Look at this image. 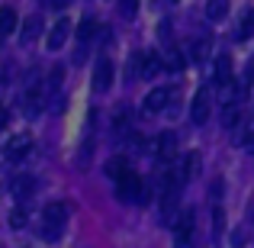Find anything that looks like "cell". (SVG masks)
Returning a JSON list of instances; mask_svg holds the SVG:
<instances>
[{"label":"cell","instance_id":"obj_15","mask_svg":"<svg viewBox=\"0 0 254 248\" xmlns=\"http://www.w3.org/2000/svg\"><path fill=\"white\" fill-rule=\"evenodd\" d=\"M16 29V10L13 6H0V36H10Z\"/></svg>","mask_w":254,"mask_h":248},{"label":"cell","instance_id":"obj_26","mask_svg":"<svg viewBox=\"0 0 254 248\" xmlns=\"http://www.w3.org/2000/svg\"><path fill=\"white\" fill-rule=\"evenodd\" d=\"M135 10H138V0H119V16H135Z\"/></svg>","mask_w":254,"mask_h":248},{"label":"cell","instance_id":"obj_19","mask_svg":"<svg viewBox=\"0 0 254 248\" xmlns=\"http://www.w3.org/2000/svg\"><path fill=\"white\" fill-rule=\"evenodd\" d=\"M113 126H116V132H126L132 126V110H129V106H116V113H113Z\"/></svg>","mask_w":254,"mask_h":248},{"label":"cell","instance_id":"obj_22","mask_svg":"<svg viewBox=\"0 0 254 248\" xmlns=\"http://www.w3.org/2000/svg\"><path fill=\"white\" fill-rule=\"evenodd\" d=\"M180 171H184V180H190V177H196V174H199V155H196V152L187 155V162H184Z\"/></svg>","mask_w":254,"mask_h":248},{"label":"cell","instance_id":"obj_27","mask_svg":"<svg viewBox=\"0 0 254 248\" xmlns=\"http://www.w3.org/2000/svg\"><path fill=\"white\" fill-rule=\"evenodd\" d=\"M45 6H52V10H64L68 6V0H42Z\"/></svg>","mask_w":254,"mask_h":248},{"label":"cell","instance_id":"obj_18","mask_svg":"<svg viewBox=\"0 0 254 248\" xmlns=\"http://www.w3.org/2000/svg\"><path fill=\"white\" fill-rule=\"evenodd\" d=\"M39 36H42V19H39V16H29L23 23V42L29 45L32 39H39Z\"/></svg>","mask_w":254,"mask_h":248},{"label":"cell","instance_id":"obj_29","mask_svg":"<svg viewBox=\"0 0 254 248\" xmlns=\"http://www.w3.org/2000/svg\"><path fill=\"white\" fill-rule=\"evenodd\" d=\"M6 119H10V113H6L3 106H0V129H3V126H6Z\"/></svg>","mask_w":254,"mask_h":248},{"label":"cell","instance_id":"obj_17","mask_svg":"<svg viewBox=\"0 0 254 248\" xmlns=\"http://www.w3.org/2000/svg\"><path fill=\"white\" fill-rule=\"evenodd\" d=\"M97 29H100L97 19H93V16H84L81 26H77V45H87V42H90V36H93Z\"/></svg>","mask_w":254,"mask_h":248},{"label":"cell","instance_id":"obj_2","mask_svg":"<svg viewBox=\"0 0 254 248\" xmlns=\"http://www.w3.org/2000/svg\"><path fill=\"white\" fill-rule=\"evenodd\" d=\"M116 193H119V200H123V203H142V197H145V180L138 177L135 171H129L126 177L116 180Z\"/></svg>","mask_w":254,"mask_h":248},{"label":"cell","instance_id":"obj_25","mask_svg":"<svg viewBox=\"0 0 254 248\" xmlns=\"http://www.w3.org/2000/svg\"><path fill=\"white\" fill-rule=\"evenodd\" d=\"M10 226L13 229H23L26 226V206H16V210L10 213Z\"/></svg>","mask_w":254,"mask_h":248},{"label":"cell","instance_id":"obj_8","mask_svg":"<svg viewBox=\"0 0 254 248\" xmlns=\"http://www.w3.org/2000/svg\"><path fill=\"white\" fill-rule=\"evenodd\" d=\"M174 97V87H158V90H151L148 97H145V113H161L164 106L171 103Z\"/></svg>","mask_w":254,"mask_h":248},{"label":"cell","instance_id":"obj_23","mask_svg":"<svg viewBox=\"0 0 254 248\" xmlns=\"http://www.w3.org/2000/svg\"><path fill=\"white\" fill-rule=\"evenodd\" d=\"M161 68H164V58L161 55H145V75L142 78H155Z\"/></svg>","mask_w":254,"mask_h":248},{"label":"cell","instance_id":"obj_5","mask_svg":"<svg viewBox=\"0 0 254 248\" xmlns=\"http://www.w3.org/2000/svg\"><path fill=\"white\" fill-rule=\"evenodd\" d=\"M110 84H113V62L110 58H97V65H93V90L103 93L110 90Z\"/></svg>","mask_w":254,"mask_h":248},{"label":"cell","instance_id":"obj_7","mask_svg":"<svg viewBox=\"0 0 254 248\" xmlns=\"http://www.w3.org/2000/svg\"><path fill=\"white\" fill-rule=\"evenodd\" d=\"M174 239H177L180 248L190 245V239H193V210H184V213H180V219L174 223Z\"/></svg>","mask_w":254,"mask_h":248},{"label":"cell","instance_id":"obj_10","mask_svg":"<svg viewBox=\"0 0 254 248\" xmlns=\"http://www.w3.org/2000/svg\"><path fill=\"white\" fill-rule=\"evenodd\" d=\"M155 152L164 158V162H171V158L177 155V136H174V132H161L158 142H155Z\"/></svg>","mask_w":254,"mask_h":248},{"label":"cell","instance_id":"obj_12","mask_svg":"<svg viewBox=\"0 0 254 248\" xmlns=\"http://www.w3.org/2000/svg\"><path fill=\"white\" fill-rule=\"evenodd\" d=\"M161 58H164V68H168V71H184V52H180V49L168 45Z\"/></svg>","mask_w":254,"mask_h":248},{"label":"cell","instance_id":"obj_20","mask_svg":"<svg viewBox=\"0 0 254 248\" xmlns=\"http://www.w3.org/2000/svg\"><path fill=\"white\" fill-rule=\"evenodd\" d=\"M222 126H225V129L242 126V110H238V103H232V106H225V110H222Z\"/></svg>","mask_w":254,"mask_h":248},{"label":"cell","instance_id":"obj_14","mask_svg":"<svg viewBox=\"0 0 254 248\" xmlns=\"http://www.w3.org/2000/svg\"><path fill=\"white\" fill-rule=\"evenodd\" d=\"M145 75V52H135V55L129 58V65H126V78L129 81H135V78Z\"/></svg>","mask_w":254,"mask_h":248},{"label":"cell","instance_id":"obj_4","mask_svg":"<svg viewBox=\"0 0 254 248\" xmlns=\"http://www.w3.org/2000/svg\"><path fill=\"white\" fill-rule=\"evenodd\" d=\"M10 193L16 197L19 206H26L32 200V193H36V177H32V174H16V177L10 180Z\"/></svg>","mask_w":254,"mask_h":248},{"label":"cell","instance_id":"obj_6","mask_svg":"<svg viewBox=\"0 0 254 248\" xmlns=\"http://www.w3.org/2000/svg\"><path fill=\"white\" fill-rule=\"evenodd\" d=\"M29 152H32V139L29 136H13L10 142H6L3 155H6V162H23Z\"/></svg>","mask_w":254,"mask_h":248},{"label":"cell","instance_id":"obj_21","mask_svg":"<svg viewBox=\"0 0 254 248\" xmlns=\"http://www.w3.org/2000/svg\"><path fill=\"white\" fill-rule=\"evenodd\" d=\"M254 36V10H248L245 13V19H242V26H238V32H235V39H251Z\"/></svg>","mask_w":254,"mask_h":248},{"label":"cell","instance_id":"obj_1","mask_svg":"<svg viewBox=\"0 0 254 248\" xmlns=\"http://www.w3.org/2000/svg\"><path fill=\"white\" fill-rule=\"evenodd\" d=\"M64 219H68V203H49L42 210V239H58L64 229Z\"/></svg>","mask_w":254,"mask_h":248},{"label":"cell","instance_id":"obj_11","mask_svg":"<svg viewBox=\"0 0 254 248\" xmlns=\"http://www.w3.org/2000/svg\"><path fill=\"white\" fill-rule=\"evenodd\" d=\"M232 78H235V75H232V58L229 55H219L216 58V81L219 84H232Z\"/></svg>","mask_w":254,"mask_h":248},{"label":"cell","instance_id":"obj_28","mask_svg":"<svg viewBox=\"0 0 254 248\" xmlns=\"http://www.w3.org/2000/svg\"><path fill=\"white\" fill-rule=\"evenodd\" d=\"M245 84H254V58L248 62V71H245Z\"/></svg>","mask_w":254,"mask_h":248},{"label":"cell","instance_id":"obj_16","mask_svg":"<svg viewBox=\"0 0 254 248\" xmlns=\"http://www.w3.org/2000/svg\"><path fill=\"white\" fill-rule=\"evenodd\" d=\"M126 174H129V165H126L123 155H116V158H110V162H106V177L119 180V177H126Z\"/></svg>","mask_w":254,"mask_h":248},{"label":"cell","instance_id":"obj_3","mask_svg":"<svg viewBox=\"0 0 254 248\" xmlns=\"http://www.w3.org/2000/svg\"><path fill=\"white\" fill-rule=\"evenodd\" d=\"M209 110H212V93H209V87H199L196 97H193V106H190V119L196 126L209 123Z\"/></svg>","mask_w":254,"mask_h":248},{"label":"cell","instance_id":"obj_13","mask_svg":"<svg viewBox=\"0 0 254 248\" xmlns=\"http://www.w3.org/2000/svg\"><path fill=\"white\" fill-rule=\"evenodd\" d=\"M225 13H229V0H209V3H206V19H209V23L225 19Z\"/></svg>","mask_w":254,"mask_h":248},{"label":"cell","instance_id":"obj_9","mask_svg":"<svg viewBox=\"0 0 254 248\" xmlns=\"http://www.w3.org/2000/svg\"><path fill=\"white\" fill-rule=\"evenodd\" d=\"M68 32H71V19H55V26H52L49 32V49H62L64 42H68Z\"/></svg>","mask_w":254,"mask_h":248},{"label":"cell","instance_id":"obj_24","mask_svg":"<svg viewBox=\"0 0 254 248\" xmlns=\"http://www.w3.org/2000/svg\"><path fill=\"white\" fill-rule=\"evenodd\" d=\"M206 49H209V39H196V42L190 45V55L196 58V62H203V58H206Z\"/></svg>","mask_w":254,"mask_h":248}]
</instances>
